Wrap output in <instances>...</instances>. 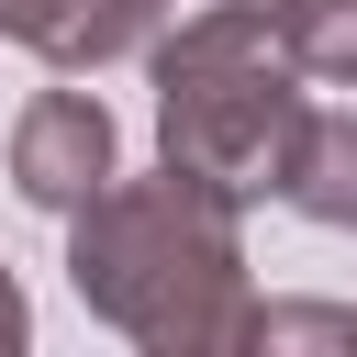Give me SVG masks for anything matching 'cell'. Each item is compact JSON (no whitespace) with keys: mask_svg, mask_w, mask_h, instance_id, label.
Wrapping results in <instances>:
<instances>
[{"mask_svg":"<svg viewBox=\"0 0 357 357\" xmlns=\"http://www.w3.org/2000/svg\"><path fill=\"white\" fill-rule=\"evenodd\" d=\"M67 290L145 357H234V346H257V279H245L234 201L178 178V167L112 178L100 201L67 212Z\"/></svg>","mask_w":357,"mask_h":357,"instance_id":"1","label":"cell"},{"mask_svg":"<svg viewBox=\"0 0 357 357\" xmlns=\"http://www.w3.org/2000/svg\"><path fill=\"white\" fill-rule=\"evenodd\" d=\"M301 56L279 45V22L257 0H212L190 22L156 33V156L201 190L279 201V167L301 145Z\"/></svg>","mask_w":357,"mask_h":357,"instance_id":"2","label":"cell"},{"mask_svg":"<svg viewBox=\"0 0 357 357\" xmlns=\"http://www.w3.org/2000/svg\"><path fill=\"white\" fill-rule=\"evenodd\" d=\"M112 178H123V134H112L100 89H33L22 123H11V190L67 223V212L100 201Z\"/></svg>","mask_w":357,"mask_h":357,"instance_id":"3","label":"cell"},{"mask_svg":"<svg viewBox=\"0 0 357 357\" xmlns=\"http://www.w3.org/2000/svg\"><path fill=\"white\" fill-rule=\"evenodd\" d=\"M0 33L33 45L56 78H100L123 56H156L167 0H0Z\"/></svg>","mask_w":357,"mask_h":357,"instance_id":"4","label":"cell"},{"mask_svg":"<svg viewBox=\"0 0 357 357\" xmlns=\"http://www.w3.org/2000/svg\"><path fill=\"white\" fill-rule=\"evenodd\" d=\"M279 201L324 234H357V100L346 112H301V145L279 167Z\"/></svg>","mask_w":357,"mask_h":357,"instance_id":"5","label":"cell"},{"mask_svg":"<svg viewBox=\"0 0 357 357\" xmlns=\"http://www.w3.org/2000/svg\"><path fill=\"white\" fill-rule=\"evenodd\" d=\"M279 45L301 56V78L324 89H357V0H268Z\"/></svg>","mask_w":357,"mask_h":357,"instance_id":"6","label":"cell"},{"mask_svg":"<svg viewBox=\"0 0 357 357\" xmlns=\"http://www.w3.org/2000/svg\"><path fill=\"white\" fill-rule=\"evenodd\" d=\"M22 335H33V301H22V279H11V268H0V357H11V346H22Z\"/></svg>","mask_w":357,"mask_h":357,"instance_id":"7","label":"cell"}]
</instances>
